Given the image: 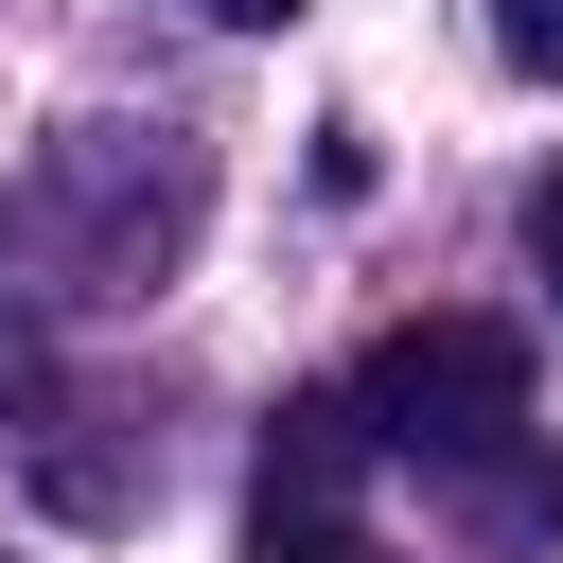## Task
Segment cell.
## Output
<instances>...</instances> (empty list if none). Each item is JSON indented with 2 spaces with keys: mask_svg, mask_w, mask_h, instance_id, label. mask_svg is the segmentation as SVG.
Wrapping results in <instances>:
<instances>
[{
  "mask_svg": "<svg viewBox=\"0 0 563 563\" xmlns=\"http://www.w3.org/2000/svg\"><path fill=\"white\" fill-rule=\"evenodd\" d=\"M369 440L387 457H422V475H475V457H510L528 440V334L510 317H405L387 352H369Z\"/></svg>",
  "mask_w": 563,
  "mask_h": 563,
  "instance_id": "1",
  "label": "cell"
},
{
  "mask_svg": "<svg viewBox=\"0 0 563 563\" xmlns=\"http://www.w3.org/2000/svg\"><path fill=\"white\" fill-rule=\"evenodd\" d=\"M369 457H387V440H369V405H334V387H317V405H282V440H264V528H317Z\"/></svg>",
  "mask_w": 563,
  "mask_h": 563,
  "instance_id": "2",
  "label": "cell"
},
{
  "mask_svg": "<svg viewBox=\"0 0 563 563\" xmlns=\"http://www.w3.org/2000/svg\"><path fill=\"white\" fill-rule=\"evenodd\" d=\"M493 53L510 70H563V0H493Z\"/></svg>",
  "mask_w": 563,
  "mask_h": 563,
  "instance_id": "3",
  "label": "cell"
},
{
  "mask_svg": "<svg viewBox=\"0 0 563 563\" xmlns=\"http://www.w3.org/2000/svg\"><path fill=\"white\" fill-rule=\"evenodd\" d=\"M264 563H369V528H352V510H317V528H264Z\"/></svg>",
  "mask_w": 563,
  "mask_h": 563,
  "instance_id": "4",
  "label": "cell"
},
{
  "mask_svg": "<svg viewBox=\"0 0 563 563\" xmlns=\"http://www.w3.org/2000/svg\"><path fill=\"white\" fill-rule=\"evenodd\" d=\"M211 18H229V35H282V18H299V0H211Z\"/></svg>",
  "mask_w": 563,
  "mask_h": 563,
  "instance_id": "5",
  "label": "cell"
},
{
  "mask_svg": "<svg viewBox=\"0 0 563 563\" xmlns=\"http://www.w3.org/2000/svg\"><path fill=\"white\" fill-rule=\"evenodd\" d=\"M545 282H563V194H545Z\"/></svg>",
  "mask_w": 563,
  "mask_h": 563,
  "instance_id": "6",
  "label": "cell"
}]
</instances>
